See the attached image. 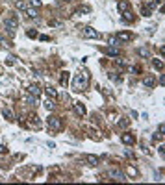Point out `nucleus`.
<instances>
[{
	"mask_svg": "<svg viewBox=\"0 0 165 185\" xmlns=\"http://www.w3.org/2000/svg\"><path fill=\"white\" fill-rule=\"evenodd\" d=\"M87 85H89V72L87 71L78 72L74 76V82H72L74 91H84V89H87Z\"/></svg>",
	"mask_w": 165,
	"mask_h": 185,
	"instance_id": "f257e3e1",
	"label": "nucleus"
},
{
	"mask_svg": "<svg viewBox=\"0 0 165 185\" xmlns=\"http://www.w3.org/2000/svg\"><path fill=\"white\" fill-rule=\"evenodd\" d=\"M4 26H6V30L9 32V35H13L15 30H17V26H19L17 17H6V19H4Z\"/></svg>",
	"mask_w": 165,
	"mask_h": 185,
	"instance_id": "f03ea898",
	"label": "nucleus"
},
{
	"mask_svg": "<svg viewBox=\"0 0 165 185\" xmlns=\"http://www.w3.org/2000/svg\"><path fill=\"white\" fill-rule=\"evenodd\" d=\"M47 122H48V126H50L54 132H59V130L63 128V122H61V118H59V117H48Z\"/></svg>",
	"mask_w": 165,
	"mask_h": 185,
	"instance_id": "7ed1b4c3",
	"label": "nucleus"
},
{
	"mask_svg": "<svg viewBox=\"0 0 165 185\" xmlns=\"http://www.w3.org/2000/svg\"><path fill=\"white\" fill-rule=\"evenodd\" d=\"M82 35L86 37V39H98V37H100V33H98L95 28H89V26H87V28H84Z\"/></svg>",
	"mask_w": 165,
	"mask_h": 185,
	"instance_id": "20e7f679",
	"label": "nucleus"
},
{
	"mask_svg": "<svg viewBox=\"0 0 165 185\" xmlns=\"http://www.w3.org/2000/svg\"><path fill=\"white\" fill-rule=\"evenodd\" d=\"M72 107H74V111H76L78 117H84V115L87 113V109H86V106H84L82 102H74V104H72Z\"/></svg>",
	"mask_w": 165,
	"mask_h": 185,
	"instance_id": "39448f33",
	"label": "nucleus"
},
{
	"mask_svg": "<svg viewBox=\"0 0 165 185\" xmlns=\"http://www.w3.org/2000/svg\"><path fill=\"white\" fill-rule=\"evenodd\" d=\"M109 178H115V179H119V182H124V179H126V174H123L121 170H117V168H111V170H109Z\"/></svg>",
	"mask_w": 165,
	"mask_h": 185,
	"instance_id": "423d86ee",
	"label": "nucleus"
},
{
	"mask_svg": "<svg viewBox=\"0 0 165 185\" xmlns=\"http://www.w3.org/2000/svg\"><path fill=\"white\" fill-rule=\"evenodd\" d=\"M143 85L145 87H154V85H156V78H154V76H145L143 78Z\"/></svg>",
	"mask_w": 165,
	"mask_h": 185,
	"instance_id": "0eeeda50",
	"label": "nucleus"
},
{
	"mask_svg": "<svg viewBox=\"0 0 165 185\" xmlns=\"http://www.w3.org/2000/svg\"><path fill=\"white\" fill-rule=\"evenodd\" d=\"M28 93H30V94H33V96H41V87L36 85V83H32V85L28 87Z\"/></svg>",
	"mask_w": 165,
	"mask_h": 185,
	"instance_id": "6e6552de",
	"label": "nucleus"
},
{
	"mask_svg": "<svg viewBox=\"0 0 165 185\" xmlns=\"http://www.w3.org/2000/svg\"><path fill=\"white\" fill-rule=\"evenodd\" d=\"M106 54H108V56H113V58H119V56H121V50H119L117 46H108Z\"/></svg>",
	"mask_w": 165,
	"mask_h": 185,
	"instance_id": "1a4fd4ad",
	"label": "nucleus"
},
{
	"mask_svg": "<svg viewBox=\"0 0 165 185\" xmlns=\"http://www.w3.org/2000/svg\"><path fill=\"white\" fill-rule=\"evenodd\" d=\"M2 113H4V118H6L8 122H13V121H15V115H13V111H11L9 107H4Z\"/></svg>",
	"mask_w": 165,
	"mask_h": 185,
	"instance_id": "9d476101",
	"label": "nucleus"
},
{
	"mask_svg": "<svg viewBox=\"0 0 165 185\" xmlns=\"http://www.w3.org/2000/svg\"><path fill=\"white\" fill-rule=\"evenodd\" d=\"M121 139H123V143H124V144H134V143H136V137H134L132 133H123V137H121Z\"/></svg>",
	"mask_w": 165,
	"mask_h": 185,
	"instance_id": "9b49d317",
	"label": "nucleus"
},
{
	"mask_svg": "<svg viewBox=\"0 0 165 185\" xmlns=\"http://www.w3.org/2000/svg\"><path fill=\"white\" fill-rule=\"evenodd\" d=\"M117 39H119L121 43H126V41H130V39H132V33H128V32H121V33L117 35Z\"/></svg>",
	"mask_w": 165,
	"mask_h": 185,
	"instance_id": "f8f14e48",
	"label": "nucleus"
},
{
	"mask_svg": "<svg viewBox=\"0 0 165 185\" xmlns=\"http://www.w3.org/2000/svg\"><path fill=\"white\" fill-rule=\"evenodd\" d=\"M24 98H26V102H30L32 106H39V96H33V94H30V93H28Z\"/></svg>",
	"mask_w": 165,
	"mask_h": 185,
	"instance_id": "ddd939ff",
	"label": "nucleus"
},
{
	"mask_svg": "<svg viewBox=\"0 0 165 185\" xmlns=\"http://www.w3.org/2000/svg\"><path fill=\"white\" fill-rule=\"evenodd\" d=\"M45 93H47L50 98H58V91H56L52 85H47V87H45Z\"/></svg>",
	"mask_w": 165,
	"mask_h": 185,
	"instance_id": "4468645a",
	"label": "nucleus"
},
{
	"mask_svg": "<svg viewBox=\"0 0 165 185\" xmlns=\"http://www.w3.org/2000/svg\"><path fill=\"white\" fill-rule=\"evenodd\" d=\"M24 13H26V17H28V19H37V11H36V8H26V9H24Z\"/></svg>",
	"mask_w": 165,
	"mask_h": 185,
	"instance_id": "2eb2a0df",
	"label": "nucleus"
},
{
	"mask_svg": "<svg viewBox=\"0 0 165 185\" xmlns=\"http://www.w3.org/2000/svg\"><path fill=\"white\" fill-rule=\"evenodd\" d=\"M86 161H87L89 165H98V157L93 156V154H87V156H86Z\"/></svg>",
	"mask_w": 165,
	"mask_h": 185,
	"instance_id": "dca6fc26",
	"label": "nucleus"
},
{
	"mask_svg": "<svg viewBox=\"0 0 165 185\" xmlns=\"http://www.w3.org/2000/svg\"><path fill=\"white\" fill-rule=\"evenodd\" d=\"M119 11H121V13H126V11H128V2L121 0V2H119Z\"/></svg>",
	"mask_w": 165,
	"mask_h": 185,
	"instance_id": "f3484780",
	"label": "nucleus"
},
{
	"mask_svg": "<svg viewBox=\"0 0 165 185\" xmlns=\"http://www.w3.org/2000/svg\"><path fill=\"white\" fill-rule=\"evenodd\" d=\"M59 82H61V85H63V87L67 85V82H69V72H67V71H63V72H61V80H59Z\"/></svg>",
	"mask_w": 165,
	"mask_h": 185,
	"instance_id": "a211bd4d",
	"label": "nucleus"
},
{
	"mask_svg": "<svg viewBox=\"0 0 165 185\" xmlns=\"http://www.w3.org/2000/svg\"><path fill=\"white\" fill-rule=\"evenodd\" d=\"M152 65H154V69H158V71L163 69V61H162V59H152Z\"/></svg>",
	"mask_w": 165,
	"mask_h": 185,
	"instance_id": "6ab92c4d",
	"label": "nucleus"
},
{
	"mask_svg": "<svg viewBox=\"0 0 165 185\" xmlns=\"http://www.w3.org/2000/svg\"><path fill=\"white\" fill-rule=\"evenodd\" d=\"M141 15H143V17H150V15H152V9H150V8H147V6H143Z\"/></svg>",
	"mask_w": 165,
	"mask_h": 185,
	"instance_id": "aec40b11",
	"label": "nucleus"
},
{
	"mask_svg": "<svg viewBox=\"0 0 165 185\" xmlns=\"http://www.w3.org/2000/svg\"><path fill=\"white\" fill-rule=\"evenodd\" d=\"M119 44H123V43L117 37H109V46H119Z\"/></svg>",
	"mask_w": 165,
	"mask_h": 185,
	"instance_id": "412c9836",
	"label": "nucleus"
},
{
	"mask_svg": "<svg viewBox=\"0 0 165 185\" xmlns=\"http://www.w3.org/2000/svg\"><path fill=\"white\" fill-rule=\"evenodd\" d=\"M15 6H17V9H22V11L26 9V4H24L22 0H17V2H15Z\"/></svg>",
	"mask_w": 165,
	"mask_h": 185,
	"instance_id": "4be33fe9",
	"label": "nucleus"
},
{
	"mask_svg": "<svg viewBox=\"0 0 165 185\" xmlns=\"http://www.w3.org/2000/svg\"><path fill=\"white\" fill-rule=\"evenodd\" d=\"M137 54H139V56H143V58H148V50L147 48H139Z\"/></svg>",
	"mask_w": 165,
	"mask_h": 185,
	"instance_id": "5701e85b",
	"label": "nucleus"
},
{
	"mask_svg": "<svg viewBox=\"0 0 165 185\" xmlns=\"http://www.w3.org/2000/svg\"><path fill=\"white\" fill-rule=\"evenodd\" d=\"M126 21H128V22H132V21H134L132 13H126V15H124V17H123V22H126Z\"/></svg>",
	"mask_w": 165,
	"mask_h": 185,
	"instance_id": "b1692460",
	"label": "nucleus"
},
{
	"mask_svg": "<svg viewBox=\"0 0 165 185\" xmlns=\"http://www.w3.org/2000/svg\"><path fill=\"white\" fill-rule=\"evenodd\" d=\"M45 107H47L48 111H52V109H54V104H52V100H47V102H45Z\"/></svg>",
	"mask_w": 165,
	"mask_h": 185,
	"instance_id": "393cba45",
	"label": "nucleus"
},
{
	"mask_svg": "<svg viewBox=\"0 0 165 185\" xmlns=\"http://www.w3.org/2000/svg\"><path fill=\"white\" fill-rule=\"evenodd\" d=\"M6 65H9V67L15 65V58H13V56H8V58H6Z\"/></svg>",
	"mask_w": 165,
	"mask_h": 185,
	"instance_id": "a878e982",
	"label": "nucleus"
},
{
	"mask_svg": "<svg viewBox=\"0 0 165 185\" xmlns=\"http://www.w3.org/2000/svg\"><path fill=\"white\" fill-rule=\"evenodd\" d=\"M0 44H4V46H13V44L9 43V41H6V39H4L2 35H0Z\"/></svg>",
	"mask_w": 165,
	"mask_h": 185,
	"instance_id": "bb28decb",
	"label": "nucleus"
},
{
	"mask_svg": "<svg viewBox=\"0 0 165 185\" xmlns=\"http://www.w3.org/2000/svg\"><path fill=\"white\" fill-rule=\"evenodd\" d=\"M119 126H121V128H126V126H128V118H121V121H119Z\"/></svg>",
	"mask_w": 165,
	"mask_h": 185,
	"instance_id": "cd10ccee",
	"label": "nucleus"
},
{
	"mask_svg": "<svg viewBox=\"0 0 165 185\" xmlns=\"http://www.w3.org/2000/svg\"><path fill=\"white\" fill-rule=\"evenodd\" d=\"M128 172H130V176H132V178H136V176H137V170H136L134 167H130V168H128Z\"/></svg>",
	"mask_w": 165,
	"mask_h": 185,
	"instance_id": "c85d7f7f",
	"label": "nucleus"
},
{
	"mask_svg": "<svg viewBox=\"0 0 165 185\" xmlns=\"http://www.w3.org/2000/svg\"><path fill=\"white\" fill-rule=\"evenodd\" d=\"M30 4H32L33 8H39L41 6V0H30Z\"/></svg>",
	"mask_w": 165,
	"mask_h": 185,
	"instance_id": "c756f323",
	"label": "nucleus"
},
{
	"mask_svg": "<svg viewBox=\"0 0 165 185\" xmlns=\"http://www.w3.org/2000/svg\"><path fill=\"white\" fill-rule=\"evenodd\" d=\"M115 63H117L119 67H126V61H124V59H115Z\"/></svg>",
	"mask_w": 165,
	"mask_h": 185,
	"instance_id": "7c9ffc66",
	"label": "nucleus"
},
{
	"mask_svg": "<svg viewBox=\"0 0 165 185\" xmlns=\"http://www.w3.org/2000/svg\"><path fill=\"white\" fill-rule=\"evenodd\" d=\"M28 37L36 39V37H37V32H36V30H30V32H28Z\"/></svg>",
	"mask_w": 165,
	"mask_h": 185,
	"instance_id": "2f4dec72",
	"label": "nucleus"
},
{
	"mask_svg": "<svg viewBox=\"0 0 165 185\" xmlns=\"http://www.w3.org/2000/svg\"><path fill=\"white\" fill-rule=\"evenodd\" d=\"M87 11H89V6H84V8H80L76 13H87Z\"/></svg>",
	"mask_w": 165,
	"mask_h": 185,
	"instance_id": "473e14b6",
	"label": "nucleus"
},
{
	"mask_svg": "<svg viewBox=\"0 0 165 185\" xmlns=\"http://www.w3.org/2000/svg\"><path fill=\"white\" fill-rule=\"evenodd\" d=\"M50 26H61V22L59 21H50Z\"/></svg>",
	"mask_w": 165,
	"mask_h": 185,
	"instance_id": "72a5a7b5",
	"label": "nucleus"
},
{
	"mask_svg": "<svg viewBox=\"0 0 165 185\" xmlns=\"http://www.w3.org/2000/svg\"><path fill=\"white\" fill-rule=\"evenodd\" d=\"M6 152H8V148L4 146V144H0V154H6Z\"/></svg>",
	"mask_w": 165,
	"mask_h": 185,
	"instance_id": "f704fd0d",
	"label": "nucleus"
},
{
	"mask_svg": "<svg viewBox=\"0 0 165 185\" xmlns=\"http://www.w3.org/2000/svg\"><path fill=\"white\" fill-rule=\"evenodd\" d=\"M61 2H71V0H61Z\"/></svg>",
	"mask_w": 165,
	"mask_h": 185,
	"instance_id": "c9c22d12",
	"label": "nucleus"
}]
</instances>
